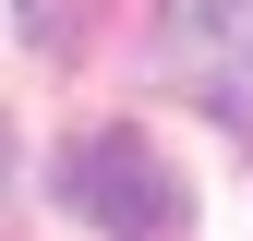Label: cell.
Wrapping results in <instances>:
<instances>
[{"label":"cell","mask_w":253,"mask_h":241,"mask_svg":"<svg viewBox=\"0 0 253 241\" xmlns=\"http://www.w3.org/2000/svg\"><path fill=\"white\" fill-rule=\"evenodd\" d=\"M60 205L84 229H181V169L157 157L133 120H97V133L60 145Z\"/></svg>","instance_id":"1"},{"label":"cell","mask_w":253,"mask_h":241,"mask_svg":"<svg viewBox=\"0 0 253 241\" xmlns=\"http://www.w3.org/2000/svg\"><path fill=\"white\" fill-rule=\"evenodd\" d=\"M169 60L205 97H253V0H169Z\"/></svg>","instance_id":"2"},{"label":"cell","mask_w":253,"mask_h":241,"mask_svg":"<svg viewBox=\"0 0 253 241\" xmlns=\"http://www.w3.org/2000/svg\"><path fill=\"white\" fill-rule=\"evenodd\" d=\"M12 12H24V37H48V48L84 37V0H12Z\"/></svg>","instance_id":"3"},{"label":"cell","mask_w":253,"mask_h":241,"mask_svg":"<svg viewBox=\"0 0 253 241\" xmlns=\"http://www.w3.org/2000/svg\"><path fill=\"white\" fill-rule=\"evenodd\" d=\"M0 181H12V133H0Z\"/></svg>","instance_id":"4"}]
</instances>
